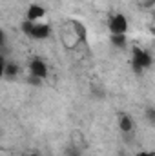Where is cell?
Masks as SVG:
<instances>
[{
    "mask_svg": "<svg viewBox=\"0 0 155 156\" xmlns=\"http://www.w3.org/2000/svg\"><path fill=\"white\" fill-rule=\"evenodd\" d=\"M152 64H153V56H152L150 51H146L142 47H133L131 49V69L137 75H141L146 69H150Z\"/></svg>",
    "mask_w": 155,
    "mask_h": 156,
    "instance_id": "obj_1",
    "label": "cell"
},
{
    "mask_svg": "<svg viewBox=\"0 0 155 156\" xmlns=\"http://www.w3.org/2000/svg\"><path fill=\"white\" fill-rule=\"evenodd\" d=\"M108 29H110L112 35H128L130 22H128L126 15H122V13H113V15L108 18Z\"/></svg>",
    "mask_w": 155,
    "mask_h": 156,
    "instance_id": "obj_2",
    "label": "cell"
},
{
    "mask_svg": "<svg viewBox=\"0 0 155 156\" xmlns=\"http://www.w3.org/2000/svg\"><path fill=\"white\" fill-rule=\"evenodd\" d=\"M28 71H29V76L35 78L37 82L44 80V78L49 75V69H47V64L46 60H42L40 56H33L28 64Z\"/></svg>",
    "mask_w": 155,
    "mask_h": 156,
    "instance_id": "obj_3",
    "label": "cell"
},
{
    "mask_svg": "<svg viewBox=\"0 0 155 156\" xmlns=\"http://www.w3.org/2000/svg\"><path fill=\"white\" fill-rule=\"evenodd\" d=\"M49 37H51V27H49L47 24H44V22H33L28 38H31V40H47Z\"/></svg>",
    "mask_w": 155,
    "mask_h": 156,
    "instance_id": "obj_4",
    "label": "cell"
},
{
    "mask_svg": "<svg viewBox=\"0 0 155 156\" xmlns=\"http://www.w3.org/2000/svg\"><path fill=\"white\" fill-rule=\"evenodd\" d=\"M70 29H71V33L75 35V38L78 40V44H84L86 40H88V27L77 20V18H71L70 20Z\"/></svg>",
    "mask_w": 155,
    "mask_h": 156,
    "instance_id": "obj_5",
    "label": "cell"
},
{
    "mask_svg": "<svg viewBox=\"0 0 155 156\" xmlns=\"http://www.w3.org/2000/svg\"><path fill=\"white\" fill-rule=\"evenodd\" d=\"M46 15V9L40 5V4H29L28 5V11H26V20L29 22H40Z\"/></svg>",
    "mask_w": 155,
    "mask_h": 156,
    "instance_id": "obj_6",
    "label": "cell"
},
{
    "mask_svg": "<svg viewBox=\"0 0 155 156\" xmlns=\"http://www.w3.org/2000/svg\"><path fill=\"white\" fill-rule=\"evenodd\" d=\"M119 129L122 131V134H131L135 129V122L131 115L128 113H119Z\"/></svg>",
    "mask_w": 155,
    "mask_h": 156,
    "instance_id": "obj_7",
    "label": "cell"
},
{
    "mask_svg": "<svg viewBox=\"0 0 155 156\" xmlns=\"http://www.w3.org/2000/svg\"><path fill=\"white\" fill-rule=\"evenodd\" d=\"M20 73V66L17 62H6V67H4V76L6 78H17Z\"/></svg>",
    "mask_w": 155,
    "mask_h": 156,
    "instance_id": "obj_8",
    "label": "cell"
},
{
    "mask_svg": "<svg viewBox=\"0 0 155 156\" xmlns=\"http://www.w3.org/2000/svg\"><path fill=\"white\" fill-rule=\"evenodd\" d=\"M110 42L115 49H126L128 47V37L126 35H110Z\"/></svg>",
    "mask_w": 155,
    "mask_h": 156,
    "instance_id": "obj_9",
    "label": "cell"
},
{
    "mask_svg": "<svg viewBox=\"0 0 155 156\" xmlns=\"http://www.w3.org/2000/svg\"><path fill=\"white\" fill-rule=\"evenodd\" d=\"M62 44L68 47V49H73L75 45H78V40L75 38V35L71 33V29L70 31H64L62 33Z\"/></svg>",
    "mask_w": 155,
    "mask_h": 156,
    "instance_id": "obj_10",
    "label": "cell"
},
{
    "mask_svg": "<svg viewBox=\"0 0 155 156\" xmlns=\"http://www.w3.org/2000/svg\"><path fill=\"white\" fill-rule=\"evenodd\" d=\"M31 26H33V22H29V20H22V24H20V29H22V33L28 37L29 35V31H31Z\"/></svg>",
    "mask_w": 155,
    "mask_h": 156,
    "instance_id": "obj_11",
    "label": "cell"
},
{
    "mask_svg": "<svg viewBox=\"0 0 155 156\" xmlns=\"http://www.w3.org/2000/svg\"><path fill=\"white\" fill-rule=\"evenodd\" d=\"M6 42H7V37H6V33H4V29L0 27V51L6 47Z\"/></svg>",
    "mask_w": 155,
    "mask_h": 156,
    "instance_id": "obj_12",
    "label": "cell"
},
{
    "mask_svg": "<svg viewBox=\"0 0 155 156\" xmlns=\"http://www.w3.org/2000/svg\"><path fill=\"white\" fill-rule=\"evenodd\" d=\"M6 62H7V60H6V58H4V55L0 53V78L4 76V67H6Z\"/></svg>",
    "mask_w": 155,
    "mask_h": 156,
    "instance_id": "obj_13",
    "label": "cell"
},
{
    "mask_svg": "<svg viewBox=\"0 0 155 156\" xmlns=\"http://www.w3.org/2000/svg\"><path fill=\"white\" fill-rule=\"evenodd\" d=\"M139 4H141L142 7H152L155 4V0H139Z\"/></svg>",
    "mask_w": 155,
    "mask_h": 156,
    "instance_id": "obj_14",
    "label": "cell"
},
{
    "mask_svg": "<svg viewBox=\"0 0 155 156\" xmlns=\"http://www.w3.org/2000/svg\"><path fill=\"white\" fill-rule=\"evenodd\" d=\"M146 116H148V122H150V123H153V122H155V111H153V109H148Z\"/></svg>",
    "mask_w": 155,
    "mask_h": 156,
    "instance_id": "obj_15",
    "label": "cell"
},
{
    "mask_svg": "<svg viewBox=\"0 0 155 156\" xmlns=\"http://www.w3.org/2000/svg\"><path fill=\"white\" fill-rule=\"evenodd\" d=\"M26 156H40V154H39V153H28Z\"/></svg>",
    "mask_w": 155,
    "mask_h": 156,
    "instance_id": "obj_16",
    "label": "cell"
},
{
    "mask_svg": "<svg viewBox=\"0 0 155 156\" xmlns=\"http://www.w3.org/2000/svg\"><path fill=\"white\" fill-rule=\"evenodd\" d=\"M119 156H128V154H119Z\"/></svg>",
    "mask_w": 155,
    "mask_h": 156,
    "instance_id": "obj_17",
    "label": "cell"
}]
</instances>
